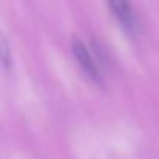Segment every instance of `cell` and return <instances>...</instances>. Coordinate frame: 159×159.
<instances>
[{
	"mask_svg": "<svg viewBox=\"0 0 159 159\" xmlns=\"http://www.w3.org/2000/svg\"><path fill=\"white\" fill-rule=\"evenodd\" d=\"M70 48H72V55L76 59L78 66L81 67V70L95 83H102V72L98 69V64L95 61V58L92 56V53L89 52L88 45L80 39V38H72L70 41Z\"/></svg>",
	"mask_w": 159,
	"mask_h": 159,
	"instance_id": "obj_1",
	"label": "cell"
},
{
	"mask_svg": "<svg viewBox=\"0 0 159 159\" xmlns=\"http://www.w3.org/2000/svg\"><path fill=\"white\" fill-rule=\"evenodd\" d=\"M108 8L111 14L117 19L120 27L131 36H136L139 33V20L136 17V13L133 7L128 2H108Z\"/></svg>",
	"mask_w": 159,
	"mask_h": 159,
	"instance_id": "obj_2",
	"label": "cell"
},
{
	"mask_svg": "<svg viewBox=\"0 0 159 159\" xmlns=\"http://www.w3.org/2000/svg\"><path fill=\"white\" fill-rule=\"evenodd\" d=\"M2 56H3V66L8 67L11 64V59H10V47L5 38H2Z\"/></svg>",
	"mask_w": 159,
	"mask_h": 159,
	"instance_id": "obj_3",
	"label": "cell"
}]
</instances>
